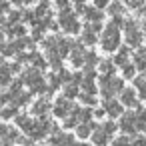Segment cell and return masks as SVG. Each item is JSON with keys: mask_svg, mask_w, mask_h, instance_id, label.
<instances>
[{"mask_svg": "<svg viewBox=\"0 0 146 146\" xmlns=\"http://www.w3.org/2000/svg\"><path fill=\"white\" fill-rule=\"evenodd\" d=\"M12 68L8 66V64H2L0 66V86H8L10 82H12Z\"/></svg>", "mask_w": 146, "mask_h": 146, "instance_id": "cell-22", "label": "cell"}, {"mask_svg": "<svg viewBox=\"0 0 146 146\" xmlns=\"http://www.w3.org/2000/svg\"><path fill=\"white\" fill-rule=\"evenodd\" d=\"M120 130L124 132V134H136L138 132V118H136V112H124L122 116H120Z\"/></svg>", "mask_w": 146, "mask_h": 146, "instance_id": "cell-7", "label": "cell"}, {"mask_svg": "<svg viewBox=\"0 0 146 146\" xmlns=\"http://www.w3.org/2000/svg\"><path fill=\"white\" fill-rule=\"evenodd\" d=\"M24 34H26V28H24V24H22V22L14 24V26L8 30V36H10V38H20V36H24Z\"/></svg>", "mask_w": 146, "mask_h": 146, "instance_id": "cell-27", "label": "cell"}, {"mask_svg": "<svg viewBox=\"0 0 146 146\" xmlns=\"http://www.w3.org/2000/svg\"><path fill=\"white\" fill-rule=\"evenodd\" d=\"M102 106H104V110H106V114L110 118H120L124 114V104L118 102V100H114V98H106L102 102Z\"/></svg>", "mask_w": 146, "mask_h": 146, "instance_id": "cell-10", "label": "cell"}, {"mask_svg": "<svg viewBox=\"0 0 146 146\" xmlns=\"http://www.w3.org/2000/svg\"><path fill=\"white\" fill-rule=\"evenodd\" d=\"M22 22H28L30 26H36L38 24V16L34 10H22Z\"/></svg>", "mask_w": 146, "mask_h": 146, "instance_id": "cell-26", "label": "cell"}, {"mask_svg": "<svg viewBox=\"0 0 146 146\" xmlns=\"http://www.w3.org/2000/svg\"><path fill=\"white\" fill-rule=\"evenodd\" d=\"M92 118V110L90 108H80V106H74L72 112L64 118V128H76L80 122H86Z\"/></svg>", "mask_w": 146, "mask_h": 146, "instance_id": "cell-5", "label": "cell"}, {"mask_svg": "<svg viewBox=\"0 0 146 146\" xmlns=\"http://www.w3.org/2000/svg\"><path fill=\"white\" fill-rule=\"evenodd\" d=\"M98 88H100V94L104 98H114L126 86H124V78H116L114 74H102L98 78Z\"/></svg>", "mask_w": 146, "mask_h": 146, "instance_id": "cell-2", "label": "cell"}, {"mask_svg": "<svg viewBox=\"0 0 146 146\" xmlns=\"http://www.w3.org/2000/svg\"><path fill=\"white\" fill-rule=\"evenodd\" d=\"M80 40H82L86 46H94V44L98 42V36H96V32L90 28V24H88V22L84 24V30H82V36H80Z\"/></svg>", "mask_w": 146, "mask_h": 146, "instance_id": "cell-20", "label": "cell"}, {"mask_svg": "<svg viewBox=\"0 0 146 146\" xmlns=\"http://www.w3.org/2000/svg\"><path fill=\"white\" fill-rule=\"evenodd\" d=\"M6 18H8V22L14 26V24L22 22V10H10V12L6 14Z\"/></svg>", "mask_w": 146, "mask_h": 146, "instance_id": "cell-37", "label": "cell"}, {"mask_svg": "<svg viewBox=\"0 0 146 146\" xmlns=\"http://www.w3.org/2000/svg\"><path fill=\"white\" fill-rule=\"evenodd\" d=\"M98 124H92L90 120H86V122H80L78 126H76V136L80 138V140H86V138H90L92 136V132H94V128H96Z\"/></svg>", "mask_w": 146, "mask_h": 146, "instance_id": "cell-14", "label": "cell"}, {"mask_svg": "<svg viewBox=\"0 0 146 146\" xmlns=\"http://www.w3.org/2000/svg\"><path fill=\"white\" fill-rule=\"evenodd\" d=\"M4 64V58H2V54H0V66H2Z\"/></svg>", "mask_w": 146, "mask_h": 146, "instance_id": "cell-52", "label": "cell"}, {"mask_svg": "<svg viewBox=\"0 0 146 146\" xmlns=\"http://www.w3.org/2000/svg\"><path fill=\"white\" fill-rule=\"evenodd\" d=\"M120 102L124 104V106H138V98H136V90L134 88H124L122 92H120Z\"/></svg>", "mask_w": 146, "mask_h": 146, "instance_id": "cell-15", "label": "cell"}, {"mask_svg": "<svg viewBox=\"0 0 146 146\" xmlns=\"http://www.w3.org/2000/svg\"><path fill=\"white\" fill-rule=\"evenodd\" d=\"M36 54H38V52H20V54H16V60H18L20 64H26V62H34Z\"/></svg>", "mask_w": 146, "mask_h": 146, "instance_id": "cell-33", "label": "cell"}, {"mask_svg": "<svg viewBox=\"0 0 146 146\" xmlns=\"http://www.w3.org/2000/svg\"><path fill=\"white\" fill-rule=\"evenodd\" d=\"M22 82L24 84H28L30 88L36 84V82H40V80H44V76H42V72H40V68H36V66H32V68H26L24 72H22Z\"/></svg>", "mask_w": 146, "mask_h": 146, "instance_id": "cell-13", "label": "cell"}, {"mask_svg": "<svg viewBox=\"0 0 146 146\" xmlns=\"http://www.w3.org/2000/svg\"><path fill=\"white\" fill-rule=\"evenodd\" d=\"M134 64H136V68H138V72H146V58L140 54V52H136L134 56Z\"/></svg>", "mask_w": 146, "mask_h": 146, "instance_id": "cell-38", "label": "cell"}, {"mask_svg": "<svg viewBox=\"0 0 146 146\" xmlns=\"http://www.w3.org/2000/svg\"><path fill=\"white\" fill-rule=\"evenodd\" d=\"M114 68H116V64H114V60H100L98 62V70H100V74H114Z\"/></svg>", "mask_w": 146, "mask_h": 146, "instance_id": "cell-25", "label": "cell"}, {"mask_svg": "<svg viewBox=\"0 0 146 146\" xmlns=\"http://www.w3.org/2000/svg\"><path fill=\"white\" fill-rule=\"evenodd\" d=\"M78 98H80V102H82L84 106H94V104H96V98H94V94H90V92H84V90H82V94H78Z\"/></svg>", "mask_w": 146, "mask_h": 146, "instance_id": "cell-34", "label": "cell"}, {"mask_svg": "<svg viewBox=\"0 0 146 146\" xmlns=\"http://www.w3.org/2000/svg\"><path fill=\"white\" fill-rule=\"evenodd\" d=\"M10 12V0H0V14Z\"/></svg>", "mask_w": 146, "mask_h": 146, "instance_id": "cell-41", "label": "cell"}, {"mask_svg": "<svg viewBox=\"0 0 146 146\" xmlns=\"http://www.w3.org/2000/svg\"><path fill=\"white\" fill-rule=\"evenodd\" d=\"M124 10H126V6H124L122 0H116V2H110V4H108V14H110L112 18H114V16H122Z\"/></svg>", "mask_w": 146, "mask_h": 146, "instance_id": "cell-23", "label": "cell"}, {"mask_svg": "<svg viewBox=\"0 0 146 146\" xmlns=\"http://www.w3.org/2000/svg\"><path fill=\"white\" fill-rule=\"evenodd\" d=\"M58 24H60V28H62L66 34H76V32H80V22H78V18H76V10H72L70 6L58 10Z\"/></svg>", "mask_w": 146, "mask_h": 146, "instance_id": "cell-3", "label": "cell"}, {"mask_svg": "<svg viewBox=\"0 0 146 146\" xmlns=\"http://www.w3.org/2000/svg\"><path fill=\"white\" fill-rule=\"evenodd\" d=\"M112 146H130V134H122L112 140Z\"/></svg>", "mask_w": 146, "mask_h": 146, "instance_id": "cell-39", "label": "cell"}, {"mask_svg": "<svg viewBox=\"0 0 146 146\" xmlns=\"http://www.w3.org/2000/svg\"><path fill=\"white\" fill-rule=\"evenodd\" d=\"M58 76H60L62 84H66V82H70V80H72V74H70L66 68H60V70H58Z\"/></svg>", "mask_w": 146, "mask_h": 146, "instance_id": "cell-40", "label": "cell"}, {"mask_svg": "<svg viewBox=\"0 0 146 146\" xmlns=\"http://www.w3.org/2000/svg\"><path fill=\"white\" fill-rule=\"evenodd\" d=\"M70 2H72V0H54V4H56V8H58V10L68 8V6H70Z\"/></svg>", "mask_w": 146, "mask_h": 146, "instance_id": "cell-42", "label": "cell"}, {"mask_svg": "<svg viewBox=\"0 0 146 146\" xmlns=\"http://www.w3.org/2000/svg\"><path fill=\"white\" fill-rule=\"evenodd\" d=\"M76 134H68V132H54L52 136H50V144H54V146H80L78 142H76Z\"/></svg>", "mask_w": 146, "mask_h": 146, "instance_id": "cell-9", "label": "cell"}, {"mask_svg": "<svg viewBox=\"0 0 146 146\" xmlns=\"http://www.w3.org/2000/svg\"><path fill=\"white\" fill-rule=\"evenodd\" d=\"M130 146H146V132L144 134H132L130 136Z\"/></svg>", "mask_w": 146, "mask_h": 146, "instance_id": "cell-36", "label": "cell"}, {"mask_svg": "<svg viewBox=\"0 0 146 146\" xmlns=\"http://www.w3.org/2000/svg\"><path fill=\"white\" fill-rule=\"evenodd\" d=\"M52 4L48 2V0H38V4H36V8H34V12H36V16H38V22H48V20H52V8H50Z\"/></svg>", "mask_w": 146, "mask_h": 146, "instance_id": "cell-11", "label": "cell"}, {"mask_svg": "<svg viewBox=\"0 0 146 146\" xmlns=\"http://www.w3.org/2000/svg\"><path fill=\"white\" fill-rule=\"evenodd\" d=\"M138 52H140V54H142V56L146 58V48H142V46H140V48H138Z\"/></svg>", "mask_w": 146, "mask_h": 146, "instance_id": "cell-49", "label": "cell"}, {"mask_svg": "<svg viewBox=\"0 0 146 146\" xmlns=\"http://www.w3.org/2000/svg\"><path fill=\"white\" fill-rule=\"evenodd\" d=\"M26 6H32V4H38V0H24Z\"/></svg>", "mask_w": 146, "mask_h": 146, "instance_id": "cell-47", "label": "cell"}, {"mask_svg": "<svg viewBox=\"0 0 146 146\" xmlns=\"http://www.w3.org/2000/svg\"><path fill=\"white\" fill-rule=\"evenodd\" d=\"M136 14H138L140 18H146V4H140V6L136 8Z\"/></svg>", "mask_w": 146, "mask_h": 146, "instance_id": "cell-44", "label": "cell"}, {"mask_svg": "<svg viewBox=\"0 0 146 146\" xmlns=\"http://www.w3.org/2000/svg\"><path fill=\"white\" fill-rule=\"evenodd\" d=\"M0 54H2V56H14V54H18V48H16L14 40L12 42H6L2 48H0Z\"/></svg>", "mask_w": 146, "mask_h": 146, "instance_id": "cell-29", "label": "cell"}, {"mask_svg": "<svg viewBox=\"0 0 146 146\" xmlns=\"http://www.w3.org/2000/svg\"><path fill=\"white\" fill-rule=\"evenodd\" d=\"M16 116L18 114H16V106L14 104H10V106L0 110V118H2V120H10V118H16Z\"/></svg>", "mask_w": 146, "mask_h": 146, "instance_id": "cell-28", "label": "cell"}, {"mask_svg": "<svg viewBox=\"0 0 146 146\" xmlns=\"http://www.w3.org/2000/svg\"><path fill=\"white\" fill-rule=\"evenodd\" d=\"M120 68H122V78H124V80H126V78H134V74H136V70H138L136 64H130V62L124 64V66H120Z\"/></svg>", "mask_w": 146, "mask_h": 146, "instance_id": "cell-31", "label": "cell"}, {"mask_svg": "<svg viewBox=\"0 0 146 146\" xmlns=\"http://www.w3.org/2000/svg\"><path fill=\"white\" fill-rule=\"evenodd\" d=\"M18 138H20V134H18V130L16 128H10L8 126V130L0 136V144L2 146H12L14 142H18Z\"/></svg>", "mask_w": 146, "mask_h": 146, "instance_id": "cell-18", "label": "cell"}, {"mask_svg": "<svg viewBox=\"0 0 146 146\" xmlns=\"http://www.w3.org/2000/svg\"><path fill=\"white\" fill-rule=\"evenodd\" d=\"M72 2H74V4H78V2H86V0H72Z\"/></svg>", "mask_w": 146, "mask_h": 146, "instance_id": "cell-51", "label": "cell"}, {"mask_svg": "<svg viewBox=\"0 0 146 146\" xmlns=\"http://www.w3.org/2000/svg\"><path fill=\"white\" fill-rule=\"evenodd\" d=\"M52 102L46 98V96H42V98H38L34 104H32V108H30V112H32V116H46L50 110H52Z\"/></svg>", "mask_w": 146, "mask_h": 146, "instance_id": "cell-12", "label": "cell"}, {"mask_svg": "<svg viewBox=\"0 0 146 146\" xmlns=\"http://www.w3.org/2000/svg\"><path fill=\"white\" fill-rule=\"evenodd\" d=\"M4 44H6V40H4V32H2V30H0V48H2Z\"/></svg>", "mask_w": 146, "mask_h": 146, "instance_id": "cell-46", "label": "cell"}, {"mask_svg": "<svg viewBox=\"0 0 146 146\" xmlns=\"http://www.w3.org/2000/svg\"><path fill=\"white\" fill-rule=\"evenodd\" d=\"M142 32H144V36H146V22L142 24Z\"/></svg>", "mask_w": 146, "mask_h": 146, "instance_id": "cell-50", "label": "cell"}, {"mask_svg": "<svg viewBox=\"0 0 146 146\" xmlns=\"http://www.w3.org/2000/svg\"><path fill=\"white\" fill-rule=\"evenodd\" d=\"M144 38V32L140 30V24L136 20H126L124 22V40L130 48H140Z\"/></svg>", "mask_w": 146, "mask_h": 146, "instance_id": "cell-4", "label": "cell"}, {"mask_svg": "<svg viewBox=\"0 0 146 146\" xmlns=\"http://www.w3.org/2000/svg\"><path fill=\"white\" fill-rule=\"evenodd\" d=\"M130 46L126 44V46H122V48H118V54L114 56V64L116 66H124V64H128L130 62Z\"/></svg>", "mask_w": 146, "mask_h": 146, "instance_id": "cell-21", "label": "cell"}, {"mask_svg": "<svg viewBox=\"0 0 146 146\" xmlns=\"http://www.w3.org/2000/svg\"><path fill=\"white\" fill-rule=\"evenodd\" d=\"M14 120H16V126H18L22 132H26V134H28V132L34 128V124H36V120H34V118H30L28 114H18Z\"/></svg>", "mask_w": 146, "mask_h": 146, "instance_id": "cell-16", "label": "cell"}, {"mask_svg": "<svg viewBox=\"0 0 146 146\" xmlns=\"http://www.w3.org/2000/svg\"><path fill=\"white\" fill-rule=\"evenodd\" d=\"M12 4H16V6H20V4H24V0H10Z\"/></svg>", "mask_w": 146, "mask_h": 146, "instance_id": "cell-48", "label": "cell"}, {"mask_svg": "<svg viewBox=\"0 0 146 146\" xmlns=\"http://www.w3.org/2000/svg\"><path fill=\"white\" fill-rule=\"evenodd\" d=\"M84 18H86V22H98V20L104 18V12H102V8H98V6H86Z\"/></svg>", "mask_w": 146, "mask_h": 146, "instance_id": "cell-19", "label": "cell"}, {"mask_svg": "<svg viewBox=\"0 0 146 146\" xmlns=\"http://www.w3.org/2000/svg\"><path fill=\"white\" fill-rule=\"evenodd\" d=\"M80 146H90V144H80ZM92 146H94V144H92Z\"/></svg>", "mask_w": 146, "mask_h": 146, "instance_id": "cell-53", "label": "cell"}, {"mask_svg": "<svg viewBox=\"0 0 146 146\" xmlns=\"http://www.w3.org/2000/svg\"><path fill=\"white\" fill-rule=\"evenodd\" d=\"M100 128H102V130H104V132H106V134L112 138V134H114V132H116L120 126H118L116 122H112V120H106V122H102V124H100Z\"/></svg>", "mask_w": 146, "mask_h": 146, "instance_id": "cell-32", "label": "cell"}, {"mask_svg": "<svg viewBox=\"0 0 146 146\" xmlns=\"http://www.w3.org/2000/svg\"><path fill=\"white\" fill-rule=\"evenodd\" d=\"M90 138H92V144H94V146H108V140H110V136L100 128V124L94 128V132H92Z\"/></svg>", "mask_w": 146, "mask_h": 146, "instance_id": "cell-17", "label": "cell"}, {"mask_svg": "<svg viewBox=\"0 0 146 146\" xmlns=\"http://www.w3.org/2000/svg\"><path fill=\"white\" fill-rule=\"evenodd\" d=\"M62 94L66 96V98H76L80 92H78V84H74V82H66L64 86H62Z\"/></svg>", "mask_w": 146, "mask_h": 146, "instance_id": "cell-24", "label": "cell"}, {"mask_svg": "<svg viewBox=\"0 0 146 146\" xmlns=\"http://www.w3.org/2000/svg\"><path fill=\"white\" fill-rule=\"evenodd\" d=\"M72 108H74V104L70 102V98H66L64 94L62 96H58L56 100H54V106H52V112H54V116L56 118H60V120H64L70 112H72Z\"/></svg>", "mask_w": 146, "mask_h": 146, "instance_id": "cell-6", "label": "cell"}, {"mask_svg": "<svg viewBox=\"0 0 146 146\" xmlns=\"http://www.w3.org/2000/svg\"><path fill=\"white\" fill-rule=\"evenodd\" d=\"M134 86H136V90L140 92V96H142V98H146V78H144V76L134 78Z\"/></svg>", "mask_w": 146, "mask_h": 146, "instance_id": "cell-35", "label": "cell"}, {"mask_svg": "<svg viewBox=\"0 0 146 146\" xmlns=\"http://www.w3.org/2000/svg\"><path fill=\"white\" fill-rule=\"evenodd\" d=\"M98 62H100V58H98V54H96V52H92V50H90V52H86V54H84V64H86V66H94V68H96V66H98Z\"/></svg>", "mask_w": 146, "mask_h": 146, "instance_id": "cell-30", "label": "cell"}, {"mask_svg": "<svg viewBox=\"0 0 146 146\" xmlns=\"http://www.w3.org/2000/svg\"><path fill=\"white\" fill-rule=\"evenodd\" d=\"M104 114H106V110H104V106H102V108H98V110H94V116H96V118H102Z\"/></svg>", "mask_w": 146, "mask_h": 146, "instance_id": "cell-45", "label": "cell"}, {"mask_svg": "<svg viewBox=\"0 0 146 146\" xmlns=\"http://www.w3.org/2000/svg\"><path fill=\"white\" fill-rule=\"evenodd\" d=\"M108 4H110L108 0H94V6H98V8H102V10L108 8Z\"/></svg>", "mask_w": 146, "mask_h": 146, "instance_id": "cell-43", "label": "cell"}, {"mask_svg": "<svg viewBox=\"0 0 146 146\" xmlns=\"http://www.w3.org/2000/svg\"><path fill=\"white\" fill-rule=\"evenodd\" d=\"M84 42L80 40V42H74L72 40V46H70V62H72V66L74 68H82L84 66V54H86V50H84Z\"/></svg>", "mask_w": 146, "mask_h": 146, "instance_id": "cell-8", "label": "cell"}, {"mask_svg": "<svg viewBox=\"0 0 146 146\" xmlns=\"http://www.w3.org/2000/svg\"><path fill=\"white\" fill-rule=\"evenodd\" d=\"M120 24L116 20L108 22V26H104L102 36H100V46L104 52H116L120 48Z\"/></svg>", "mask_w": 146, "mask_h": 146, "instance_id": "cell-1", "label": "cell"}]
</instances>
